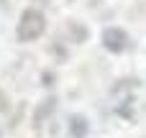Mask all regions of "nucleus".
<instances>
[{"label":"nucleus","mask_w":146,"mask_h":138,"mask_svg":"<svg viewBox=\"0 0 146 138\" xmlns=\"http://www.w3.org/2000/svg\"><path fill=\"white\" fill-rule=\"evenodd\" d=\"M46 31V18H44V13L41 10H36V8H26L23 13H21V20H18V28H15V36H18V41H36L41 33Z\"/></svg>","instance_id":"nucleus-1"},{"label":"nucleus","mask_w":146,"mask_h":138,"mask_svg":"<svg viewBox=\"0 0 146 138\" xmlns=\"http://www.w3.org/2000/svg\"><path fill=\"white\" fill-rule=\"evenodd\" d=\"M103 46H105L110 54H123V51L131 46V38H128V33H126L123 28L110 26V28L103 31Z\"/></svg>","instance_id":"nucleus-2"},{"label":"nucleus","mask_w":146,"mask_h":138,"mask_svg":"<svg viewBox=\"0 0 146 138\" xmlns=\"http://www.w3.org/2000/svg\"><path fill=\"white\" fill-rule=\"evenodd\" d=\"M87 131H90V123H87L85 115H72L69 118V136L72 138H85Z\"/></svg>","instance_id":"nucleus-3"},{"label":"nucleus","mask_w":146,"mask_h":138,"mask_svg":"<svg viewBox=\"0 0 146 138\" xmlns=\"http://www.w3.org/2000/svg\"><path fill=\"white\" fill-rule=\"evenodd\" d=\"M54 105H56V100H54V97H49V100H44V102H41V108H38V113H36V118H33V120H36V125H41V120H44V115H49V113L54 110Z\"/></svg>","instance_id":"nucleus-4"}]
</instances>
